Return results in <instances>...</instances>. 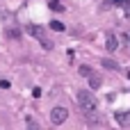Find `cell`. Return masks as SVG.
I'll return each instance as SVG.
<instances>
[{
  "instance_id": "1",
  "label": "cell",
  "mask_w": 130,
  "mask_h": 130,
  "mask_svg": "<svg viewBox=\"0 0 130 130\" xmlns=\"http://www.w3.org/2000/svg\"><path fill=\"white\" fill-rule=\"evenodd\" d=\"M78 103H80V107H82L85 112H94V110L98 107V101H96V96H94L89 89H80V91H78Z\"/></svg>"
},
{
  "instance_id": "2",
  "label": "cell",
  "mask_w": 130,
  "mask_h": 130,
  "mask_svg": "<svg viewBox=\"0 0 130 130\" xmlns=\"http://www.w3.org/2000/svg\"><path fill=\"white\" fill-rule=\"evenodd\" d=\"M25 30H27V32H30L32 37H37V39L41 41V46H43L46 50H50V48H53V43H50V39L46 37V32H43V30H41L39 25H34V23H27V25H25Z\"/></svg>"
},
{
  "instance_id": "3",
  "label": "cell",
  "mask_w": 130,
  "mask_h": 130,
  "mask_svg": "<svg viewBox=\"0 0 130 130\" xmlns=\"http://www.w3.org/2000/svg\"><path fill=\"white\" fill-rule=\"evenodd\" d=\"M66 117H69V110H66V107H53V112H50V121H53L55 126L64 123Z\"/></svg>"
},
{
  "instance_id": "4",
  "label": "cell",
  "mask_w": 130,
  "mask_h": 130,
  "mask_svg": "<svg viewBox=\"0 0 130 130\" xmlns=\"http://www.w3.org/2000/svg\"><path fill=\"white\" fill-rule=\"evenodd\" d=\"M117 46H119V43H117V37H114V34H107V39H105V48L112 53V50H117Z\"/></svg>"
},
{
  "instance_id": "5",
  "label": "cell",
  "mask_w": 130,
  "mask_h": 130,
  "mask_svg": "<svg viewBox=\"0 0 130 130\" xmlns=\"http://www.w3.org/2000/svg\"><path fill=\"white\" fill-rule=\"evenodd\" d=\"M117 121H119L121 126L130 123V112H119V114H117Z\"/></svg>"
},
{
  "instance_id": "6",
  "label": "cell",
  "mask_w": 130,
  "mask_h": 130,
  "mask_svg": "<svg viewBox=\"0 0 130 130\" xmlns=\"http://www.w3.org/2000/svg\"><path fill=\"white\" fill-rule=\"evenodd\" d=\"M48 7H50L53 11H64V5H62L59 0H50V2H48Z\"/></svg>"
},
{
  "instance_id": "7",
  "label": "cell",
  "mask_w": 130,
  "mask_h": 130,
  "mask_svg": "<svg viewBox=\"0 0 130 130\" xmlns=\"http://www.w3.org/2000/svg\"><path fill=\"white\" fill-rule=\"evenodd\" d=\"M89 85H91V89H98V87H101V78H98V75H91V78H89Z\"/></svg>"
},
{
  "instance_id": "8",
  "label": "cell",
  "mask_w": 130,
  "mask_h": 130,
  "mask_svg": "<svg viewBox=\"0 0 130 130\" xmlns=\"http://www.w3.org/2000/svg\"><path fill=\"white\" fill-rule=\"evenodd\" d=\"M50 27H53V30H57V32H64V23H59V21H53V23H50Z\"/></svg>"
},
{
  "instance_id": "9",
  "label": "cell",
  "mask_w": 130,
  "mask_h": 130,
  "mask_svg": "<svg viewBox=\"0 0 130 130\" xmlns=\"http://www.w3.org/2000/svg\"><path fill=\"white\" fill-rule=\"evenodd\" d=\"M80 73H82V75H87V78H91V75H94V71H91L89 66H80Z\"/></svg>"
},
{
  "instance_id": "10",
  "label": "cell",
  "mask_w": 130,
  "mask_h": 130,
  "mask_svg": "<svg viewBox=\"0 0 130 130\" xmlns=\"http://www.w3.org/2000/svg\"><path fill=\"white\" fill-rule=\"evenodd\" d=\"M103 66H107V69H117V62H110V59H105V62H103Z\"/></svg>"
},
{
  "instance_id": "11",
  "label": "cell",
  "mask_w": 130,
  "mask_h": 130,
  "mask_svg": "<svg viewBox=\"0 0 130 130\" xmlns=\"http://www.w3.org/2000/svg\"><path fill=\"white\" fill-rule=\"evenodd\" d=\"M32 96H34V98H39V96H41V89H39V87H34V89H32Z\"/></svg>"
},
{
  "instance_id": "12",
  "label": "cell",
  "mask_w": 130,
  "mask_h": 130,
  "mask_svg": "<svg viewBox=\"0 0 130 130\" xmlns=\"http://www.w3.org/2000/svg\"><path fill=\"white\" fill-rule=\"evenodd\" d=\"M0 87L2 89H9V80H0Z\"/></svg>"
},
{
  "instance_id": "13",
  "label": "cell",
  "mask_w": 130,
  "mask_h": 130,
  "mask_svg": "<svg viewBox=\"0 0 130 130\" xmlns=\"http://www.w3.org/2000/svg\"><path fill=\"white\" fill-rule=\"evenodd\" d=\"M110 2H112V5H123V0H110ZM110 2H107V5H110Z\"/></svg>"
},
{
  "instance_id": "14",
  "label": "cell",
  "mask_w": 130,
  "mask_h": 130,
  "mask_svg": "<svg viewBox=\"0 0 130 130\" xmlns=\"http://www.w3.org/2000/svg\"><path fill=\"white\" fill-rule=\"evenodd\" d=\"M123 5H126V9H128V14H130V0H123Z\"/></svg>"
}]
</instances>
